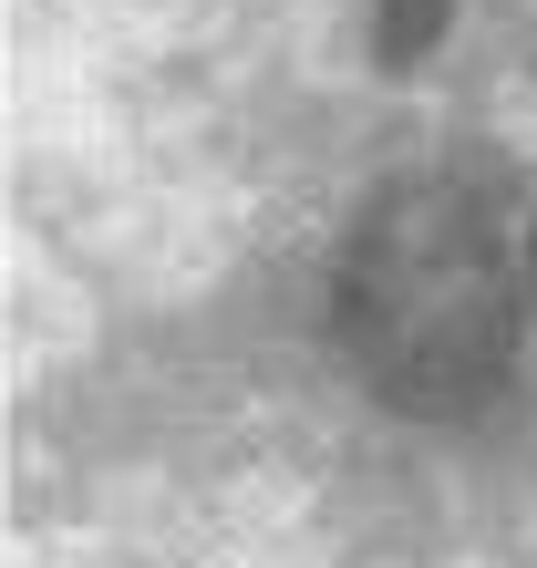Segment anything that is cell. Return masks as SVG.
I'll return each instance as SVG.
<instances>
[{
  "instance_id": "obj_1",
  "label": "cell",
  "mask_w": 537,
  "mask_h": 568,
  "mask_svg": "<svg viewBox=\"0 0 537 568\" xmlns=\"http://www.w3.org/2000/svg\"><path fill=\"white\" fill-rule=\"evenodd\" d=\"M342 352L414 414H465L507 383L517 290L507 248L455 186H403L342 258Z\"/></svg>"
},
{
  "instance_id": "obj_3",
  "label": "cell",
  "mask_w": 537,
  "mask_h": 568,
  "mask_svg": "<svg viewBox=\"0 0 537 568\" xmlns=\"http://www.w3.org/2000/svg\"><path fill=\"white\" fill-rule=\"evenodd\" d=\"M517 280H527V290H537V227H527V258H517Z\"/></svg>"
},
{
  "instance_id": "obj_2",
  "label": "cell",
  "mask_w": 537,
  "mask_h": 568,
  "mask_svg": "<svg viewBox=\"0 0 537 568\" xmlns=\"http://www.w3.org/2000/svg\"><path fill=\"white\" fill-rule=\"evenodd\" d=\"M455 0H373V52L383 62H424L434 42H445Z\"/></svg>"
}]
</instances>
